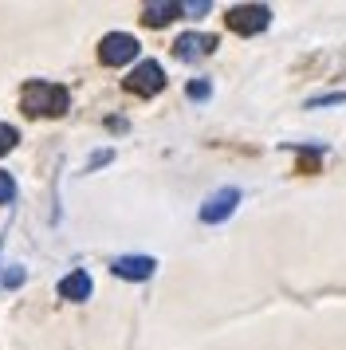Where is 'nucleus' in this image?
<instances>
[{"label": "nucleus", "instance_id": "nucleus-9", "mask_svg": "<svg viewBox=\"0 0 346 350\" xmlns=\"http://www.w3.org/2000/svg\"><path fill=\"white\" fill-rule=\"evenodd\" d=\"M177 12H181V4H173V0H165V4H146V16L142 20H146L150 28H161V24H170Z\"/></svg>", "mask_w": 346, "mask_h": 350}, {"label": "nucleus", "instance_id": "nucleus-3", "mask_svg": "<svg viewBox=\"0 0 346 350\" xmlns=\"http://www.w3.org/2000/svg\"><path fill=\"white\" fill-rule=\"evenodd\" d=\"M138 51H142V44L130 32H110V36H103V44H98V59L107 67H122V64H130Z\"/></svg>", "mask_w": 346, "mask_h": 350}, {"label": "nucleus", "instance_id": "nucleus-1", "mask_svg": "<svg viewBox=\"0 0 346 350\" xmlns=\"http://www.w3.org/2000/svg\"><path fill=\"white\" fill-rule=\"evenodd\" d=\"M20 107H24V114H31V118H59V114H67V107H71V95H67V87H59V83H44L36 79L24 87V95H20Z\"/></svg>", "mask_w": 346, "mask_h": 350}, {"label": "nucleus", "instance_id": "nucleus-8", "mask_svg": "<svg viewBox=\"0 0 346 350\" xmlns=\"http://www.w3.org/2000/svg\"><path fill=\"white\" fill-rule=\"evenodd\" d=\"M91 275H87V271L83 268H75L71 271V275H63L59 280V295L63 299H71V303H83V299H91Z\"/></svg>", "mask_w": 346, "mask_h": 350}, {"label": "nucleus", "instance_id": "nucleus-2", "mask_svg": "<svg viewBox=\"0 0 346 350\" xmlns=\"http://www.w3.org/2000/svg\"><path fill=\"white\" fill-rule=\"evenodd\" d=\"M224 20H228V28L236 36H256L271 24V8L267 4H236V8H228Z\"/></svg>", "mask_w": 346, "mask_h": 350}, {"label": "nucleus", "instance_id": "nucleus-4", "mask_svg": "<svg viewBox=\"0 0 346 350\" xmlns=\"http://www.w3.org/2000/svg\"><path fill=\"white\" fill-rule=\"evenodd\" d=\"M126 87H130L134 95L150 98V95H157V91H165V71H161V64H154V59H146V64H138L134 71H130V79H126Z\"/></svg>", "mask_w": 346, "mask_h": 350}, {"label": "nucleus", "instance_id": "nucleus-6", "mask_svg": "<svg viewBox=\"0 0 346 350\" xmlns=\"http://www.w3.org/2000/svg\"><path fill=\"white\" fill-rule=\"evenodd\" d=\"M213 48H217V36L185 32V36H177V44H173V55H177V59H185V64H193V59H204V55H209Z\"/></svg>", "mask_w": 346, "mask_h": 350}, {"label": "nucleus", "instance_id": "nucleus-11", "mask_svg": "<svg viewBox=\"0 0 346 350\" xmlns=\"http://www.w3.org/2000/svg\"><path fill=\"white\" fill-rule=\"evenodd\" d=\"M16 138H20V134H16V126H8V122H0V154H8V150L16 146Z\"/></svg>", "mask_w": 346, "mask_h": 350}, {"label": "nucleus", "instance_id": "nucleus-5", "mask_svg": "<svg viewBox=\"0 0 346 350\" xmlns=\"http://www.w3.org/2000/svg\"><path fill=\"white\" fill-rule=\"evenodd\" d=\"M236 205H240V189L236 185H224V189H217L209 201L201 205V221L204 224H220V221H228L236 213Z\"/></svg>", "mask_w": 346, "mask_h": 350}, {"label": "nucleus", "instance_id": "nucleus-10", "mask_svg": "<svg viewBox=\"0 0 346 350\" xmlns=\"http://www.w3.org/2000/svg\"><path fill=\"white\" fill-rule=\"evenodd\" d=\"M12 197H16V181H12V174L0 170V205H8Z\"/></svg>", "mask_w": 346, "mask_h": 350}, {"label": "nucleus", "instance_id": "nucleus-13", "mask_svg": "<svg viewBox=\"0 0 346 350\" xmlns=\"http://www.w3.org/2000/svg\"><path fill=\"white\" fill-rule=\"evenodd\" d=\"M334 103H346L343 91H334V95H319V98H311L307 107H334Z\"/></svg>", "mask_w": 346, "mask_h": 350}, {"label": "nucleus", "instance_id": "nucleus-7", "mask_svg": "<svg viewBox=\"0 0 346 350\" xmlns=\"http://www.w3.org/2000/svg\"><path fill=\"white\" fill-rule=\"evenodd\" d=\"M157 268L154 256H118L114 260V275H122V280H150Z\"/></svg>", "mask_w": 346, "mask_h": 350}, {"label": "nucleus", "instance_id": "nucleus-12", "mask_svg": "<svg viewBox=\"0 0 346 350\" xmlns=\"http://www.w3.org/2000/svg\"><path fill=\"white\" fill-rule=\"evenodd\" d=\"M209 95H213V87H209L204 79H193V83H189V98H209Z\"/></svg>", "mask_w": 346, "mask_h": 350}]
</instances>
